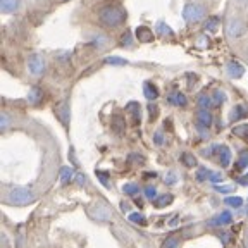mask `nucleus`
<instances>
[{
	"mask_svg": "<svg viewBox=\"0 0 248 248\" xmlns=\"http://www.w3.org/2000/svg\"><path fill=\"white\" fill-rule=\"evenodd\" d=\"M232 221V216L229 210H222L219 216H216L214 219H210L209 221V226L210 228H222V226L229 224V222Z\"/></svg>",
	"mask_w": 248,
	"mask_h": 248,
	"instance_id": "0eeeda50",
	"label": "nucleus"
},
{
	"mask_svg": "<svg viewBox=\"0 0 248 248\" xmlns=\"http://www.w3.org/2000/svg\"><path fill=\"white\" fill-rule=\"evenodd\" d=\"M162 248H179V240L176 236H170L167 238L166 241H164Z\"/></svg>",
	"mask_w": 248,
	"mask_h": 248,
	"instance_id": "c9c22d12",
	"label": "nucleus"
},
{
	"mask_svg": "<svg viewBox=\"0 0 248 248\" xmlns=\"http://www.w3.org/2000/svg\"><path fill=\"white\" fill-rule=\"evenodd\" d=\"M129 221L135 222V224H140V226L147 224V219H145V216H143V214H140V212H131V214H129Z\"/></svg>",
	"mask_w": 248,
	"mask_h": 248,
	"instance_id": "c85d7f7f",
	"label": "nucleus"
},
{
	"mask_svg": "<svg viewBox=\"0 0 248 248\" xmlns=\"http://www.w3.org/2000/svg\"><path fill=\"white\" fill-rule=\"evenodd\" d=\"M176 181H178V176H176V172H169V174L166 176V179H164V183H166L167 186L176 185Z\"/></svg>",
	"mask_w": 248,
	"mask_h": 248,
	"instance_id": "58836bf2",
	"label": "nucleus"
},
{
	"mask_svg": "<svg viewBox=\"0 0 248 248\" xmlns=\"http://www.w3.org/2000/svg\"><path fill=\"white\" fill-rule=\"evenodd\" d=\"M203 28H205L207 31H210V33L217 31V28H219V17H217V16H212V17H209V19L205 21V24H203Z\"/></svg>",
	"mask_w": 248,
	"mask_h": 248,
	"instance_id": "b1692460",
	"label": "nucleus"
},
{
	"mask_svg": "<svg viewBox=\"0 0 248 248\" xmlns=\"http://www.w3.org/2000/svg\"><path fill=\"white\" fill-rule=\"evenodd\" d=\"M232 133L248 141V124H238V126H234V128H232Z\"/></svg>",
	"mask_w": 248,
	"mask_h": 248,
	"instance_id": "5701e85b",
	"label": "nucleus"
},
{
	"mask_svg": "<svg viewBox=\"0 0 248 248\" xmlns=\"http://www.w3.org/2000/svg\"><path fill=\"white\" fill-rule=\"evenodd\" d=\"M145 197H147L148 200L155 202L157 198H159V193H157V188H154V186H148V188H145Z\"/></svg>",
	"mask_w": 248,
	"mask_h": 248,
	"instance_id": "72a5a7b5",
	"label": "nucleus"
},
{
	"mask_svg": "<svg viewBox=\"0 0 248 248\" xmlns=\"http://www.w3.org/2000/svg\"><path fill=\"white\" fill-rule=\"evenodd\" d=\"M26 64H28V71L33 76H42L45 73V61H43V57L40 54H31L28 57Z\"/></svg>",
	"mask_w": 248,
	"mask_h": 248,
	"instance_id": "20e7f679",
	"label": "nucleus"
},
{
	"mask_svg": "<svg viewBox=\"0 0 248 248\" xmlns=\"http://www.w3.org/2000/svg\"><path fill=\"white\" fill-rule=\"evenodd\" d=\"M222 179V176L219 174V172H212L210 174V178H209V181H212V183H219Z\"/></svg>",
	"mask_w": 248,
	"mask_h": 248,
	"instance_id": "c03bdc74",
	"label": "nucleus"
},
{
	"mask_svg": "<svg viewBox=\"0 0 248 248\" xmlns=\"http://www.w3.org/2000/svg\"><path fill=\"white\" fill-rule=\"evenodd\" d=\"M148 112H150L152 119H155V117H157V114H159V108H157V105H148Z\"/></svg>",
	"mask_w": 248,
	"mask_h": 248,
	"instance_id": "79ce46f5",
	"label": "nucleus"
},
{
	"mask_svg": "<svg viewBox=\"0 0 248 248\" xmlns=\"http://www.w3.org/2000/svg\"><path fill=\"white\" fill-rule=\"evenodd\" d=\"M224 203H228V205L232 207V209H241V207H243V198H240V197H228L224 200Z\"/></svg>",
	"mask_w": 248,
	"mask_h": 248,
	"instance_id": "bb28decb",
	"label": "nucleus"
},
{
	"mask_svg": "<svg viewBox=\"0 0 248 248\" xmlns=\"http://www.w3.org/2000/svg\"><path fill=\"white\" fill-rule=\"evenodd\" d=\"M154 143H155V145H162V143H164V135H162L160 131H157V133L154 135Z\"/></svg>",
	"mask_w": 248,
	"mask_h": 248,
	"instance_id": "a19ab883",
	"label": "nucleus"
},
{
	"mask_svg": "<svg viewBox=\"0 0 248 248\" xmlns=\"http://www.w3.org/2000/svg\"><path fill=\"white\" fill-rule=\"evenodd\" d=\"M126 112L131 114L133 123L135 124L140 123V104H136V102H129V104L126 105Z\"/></svg>",
	"mask_w": 248,
	"mask_h": 248,
	"instance_id": "aec40b11",
	"label": "nucleus"
},
{
	"mask_svg": "<svg viewBox=\"0 0 248 248\" xmlns=\"http://www.w3.org/2000/svg\"><path fill=\"white\" fill-rule=\"evenodd\" d=\"M59 176H61L62 185H67V183H71L73 179H76V174H74L73 167H62L61 172H59Z\"/></svg>",
	"mask_w": 248,
	"mask_h": 248,
	"instance_id": "f3484780",
	"label": "nucleus"
},
{
	"mask_svg": "<svg viewBox=\"0 0 248 248\" xmlns=\"http://www.w3.org/2000/svg\"><path fill=\"white\" fill-rule=\"evenodd\" d=\"M86 176L85 174H76V183H78V186H85L86 185Z\"/></svg>",
	"mask_w": 248,
	"mask_h": 248,
	"instance_id": "37998d69",
	"label": "nucleus"
},
{
	"mask_svg": "<svg viewBox=\"0 0 248 248\" xmlns=\"http://www.w3.org/2000/svg\"><path fill=\"white\" fill-rule=\"evenodd\" d=\"M169 104L178 105V107H185V105L188 104V100H186L185 93L176 92V93H172V95H170V97H169Z\"/></svg>",
	"mask_w": 248,
	"mask_h": 248,
	"instance_id": "6ab92c4d",
	"label": "nucleus"
},
{
	"mask_svg": "<svg viewBox=\"0 0 248 248\" xmlns=\"http://www.w3.org/2000/svg\"><path fill=\"white\" fill-rule=\"evenodd\" d=\"M197 124L200 129H209L212 126V114L207 108H198L197 110Z\"/></svg>",
	"mask_w": 248,
	"mask_h": 248,
	"instance_id": "423d86ee",
	"label": "nucleus"
},
{
	"mask_svg": "<svg viewBox=\"0 0 248 248\" xmlns=\"http://www.w3.org/2000/svg\"><path fill=\"white\" fill-rule=\"evenodd\" d=\"M198 107H200V108H207V110H209L210 107H214L212 95H207V93H202L200 97H198Z\"/></svg>",
	"mask_w": 248,
	"mask_h": 248,
	"instance_id": "412c9836",
	"label": "nucleus"
},
{
	"mask_svg": "<svg viewBox=\"0 0 248 248\" xmlns=\"http://www.w3.org/2000/svg\"><path fill=\"white\" fill-rule=\"evenodd\" d=\"M238 5H243V7H248V0H236Z\"/></svg>",
	"mask_w": 248,
	"mask_h": 248,
	"instance_id": "09e8293b",
	"label": "nucleus"
},
{
	"mask_svg": "<svg viewBox=\"0 0 248 248\" xmlns=\"http://www.w3.org/2000/svg\"><path fill=\"white\" fill-rule=\"evenodd\" d=\"M226 71H228L229 76L234 78V79H238V78H241L245 74V67L241 66L240 62H236V61L228 62V66H226Z\"/></svg>",
	"mask_w": 248,
	"mask_h": 248,
	"instance_id": "1a4fd4ad",
	"label": "nucleus"
},
{
	"mask_svg": "<svg viewBox=\"0 0 248 248\" xmlns=\"http://www.w3.org/2000/svg\"><path fill=\"white\" fill-rule=\"evenodd\" d=\"M42 98H43V92L38 86H33V88L30 90V93H28V102H30L31 105H38L40 102H42Z\"/></svg>",
	"mask_w": 248,
	"mask_h": 248,
	"instance_id": "2eb2a0df",
	"label": "nucleus"
},
{
	"mask_svg": "<svg viewBox=\"0 0 248 248\" xmlns=\"http://www.w3.org/2000/svg\"><path fill=\"white\" fill-rule=\"evenodd\" d=\"M128 14L121 5H105L98 11V21L107 28H117L126 21Z\"/></svg>",
	"mask_w": 248,
	"mask_h": 248,
	"instance_id": "f257e3e1",
	"label": "nucleus"
},
{
	"mask_svg": "<svg viewBox=\"0 0 248 248\" xmlns=\"http://www.w3.org/2000/svg\"><path fill=\"white\" fill-rule=\"evenodd\" d=\"M123 191L126 195H129V197H135V195L140 191V188H138V185H135V183H126V185L123 186Z\"/></svg>",
	"mask_w": 248,
	"mask_h": 248,
	"instance_id": "c756f323",
	"label": "nucleus"
},
{
	"mask_svg": "<svg viewBox=\"0 0 248 248\" xmlns=\"http://www.w3.org/2000/svg\"><path fill=\"white\" fill-rule=\"evenodd\" d=\"M7 200L16 205H28L36 200V193L31 188H12L7 193Z\"/></svg>",
	"mask_w": 248,
	"mask_h": 248,
	"instance_id": "f03ea898",
	"label": "nucleus"
},
{
	"mask_svg": "<svg viewBox=\"0 0 248 248\" xmlns=\"http://www.w3.org/2000/svg\"><path fill=\"white\" fill-rule=\"evenodd\" d=\"M9 124H11V117H9L7 112H2L0 114V129L5 131L9 128Z\"/></svg>",
	"mask_w": 248,
	"mask_h": 248,
	"instance_id": "f704fd0d",
	"label": "nucleus"
},
{
	"mask_svg": "<svg viewBox=\"0 0 248 248\" xmlns=\"http://www.w3.org/2000/svg\"><path fill=\"white\" fill-rule=\"evenodd\" d=\"M21 0H0V11L4 14H14L16 11H19Z\"/></svg>",
	"mask_w": 248,
	"mask_h": 248,
	"instance_id": "6e6552de",
	"label": "nucleus"
},
{
	"mask_svg": "<svg viewBox=\"0 0 248 248\" xmlns=\"http://www.w3.org/2000/svg\"><path fill=\"white\" fill-rule=\"evenodd\" d=\"M216 191L228 195V193H231V191H232V186H216Z\"/></svg>",
	"mask_w": 248,
	"mask_h": 248,
	"instance_id": "ea45409f",
	"label": "nucleus"
},
{
	"mask_svg": "<svg viewBox=\"0 0 248 248\" xmlns=\"http://www.w3.org/2000/svg\"><path fill=\"white\" fill-rule=\"evenodd\" d=\"M136 38L140 40V43H150L154 40V31L147 26H138L136 28Z\"/></svg>",
	"mask_w": 248,
	"mask_h": 248,
	"instance_id": "9d476101",
	"label": "nucleus"
},
{
	"mask_svg": "<svg viewBox=\"0 0 248 248\" xmlns=\"http://www.w3.org/2000/svg\"><path fill=\"white\" fill-rule=\"evenodd\" d=\"M98 179L102 181V185H107V172H102V170H97Z\"/></svg>",
	"mask_w": 248,
	"mask_h": 248,
	"instance_id": "a18cd8bd",
	"label": "nucleus"
},
{
	"mask_svg": "<svg viewBox=\"0 0 248 248\" xmlns=\"http://www.w3.org/2000/svg\"><path fill=\"white\" fill-rule=\"evenodd\" d=\"M55 112H57V117H59V119L62 121V124H67V121H69L71 112H69V107H67L66 102H62V104L59 105L57 108H55Z\"/></svg>",
	"mask_w": 248,
	"mask_h": 248,
	"instance_id": "a211bd4d",
	"label": "nucleus"
},
{
	"mask_svg": "<svg viewBox=\"0 0 248 248\" xmlns=\"http://www.w3.org/2000/svg\"><path fill=\"white\" fill-rule=\"evenodd\" d=\"M172 200H174V197L166 193V195H160V197L157 198L154 203H155V207H157V209H164V207H167L169 203H172Z\"/></svg>",
	"mask_w": 248,
	"mask_h": 248,
	"instance_id": "4be33fe9",
	"label": "nucleus"
},
{
	"mask_svg": "<svg viewBox=\"0 0 248 248\" xmlns=\"http://www.w3.org/2000/svg\"><path fill=\"white\" fill-rule=\"evenodd\" d=\"M217 152H219V160H221V166L228 167L229 162H231V150H229L226 145H221V147L217 148Z\"/></svg>",
	"mask_w": 248,
	"mask_h": 248,
	"instance_id": "4468645a",
	"label": "nucleus"
},
{
	"mask_svg": "<svg viewBox=\"0 0 248 248\" xmlns=\"http://www.w3.org/2000/svg\"><path fill=\"white\" fill-rule=\"evenodd\" d=\"M245 30H247V26L241 19H231L226 24V35L229 38H240L245 35Z\"/></svg>",
	"mask_w": 248,
	"mask_h": 248,
	"instance_id": "39448f33",
	"label": "nucleus"
},
{
	"mask_svg": "<svg viewBox=\"0 0 248 248\" xmlns=\"http://www.w3.org/2000/svg\"><path fill=\"white\" fill-rule=\"evenodd\" d=\"M205 16H207V11L202 4H186L185 9H183V19L188 24L200 23Z\"/></svg>",
	"mask_w": 248,
	"mask_h": 248,
	"instance_id": "7ed1b4c3",
	"label": "nucleus"
},
{
	"mask_svg": "<svg viewBox=\"0 0 248 248\" xmlns=\"http://www.w3.org/2000/svg\"><path fill=\"white\" fill-rule=\"evenodd\" d=\"M129 160H138L140 164H143V157H141V155H136V154H131L129 155Z\"/></svg>",
	"mask_w": 248,
	"mask_h": 248,
	"instance_id": "49530a36",
	"label": "nucleus"
},
{
	"mask_svg": "<svg viewBox=\"0 0 248 248\" xmlns=\"http://www.w3.org/2000/svg\"><path fill=\"white\" fill-rule=\"evenodd\" d=\"M248 116V108L245 105H236V107H232L231 114H229V119L231 121H240L243 117Z\"/></svg>",
	"mask_w": 248,
	"mask_h": 248,
	"instance_id": "dca6fc26",
	"label": "nucleus"
},
{
	"mask_svg": "<svg viewBox=\"0 0 248 248\" xmlns=\"http://www.w3.org/2000/svg\"><path fill=\"white\" fill-rule=\"evenodd\" d=\"M212 100H214V107L216 105H221L226 102V93L222 92V90H216V92L212 93Z\"/></svg>",
	"mask_w": 248,
	"mask_h": 248,
	"instance_id": "cd10ccee",
	"label": "nucleus"
},
{
	"mask_svg": "<svg viewBox=\"0 0 248 248\" xmlns=\"http://www.w3.org/2000/svg\"><path fill=\"white\" fill-rule=\"evenodd\" d=\"M181 160L185 162L186 167H195V164H197V160H195V155L188 154V152H185V154L181 155Z\"/></svg>",
	"mask_w": 248,
	"mask_h": 248,
	"instance_id": "2f4dec72",
	"label": "nucleus"
},
{
	"mask_svg": "<svg viewBox=\"0 0 248 248\" xmlns=\"http://www.w3.org/2000/svg\"><path fill=\"white\" fill-rule=\"evenodd\" d=\"M155 30H157V33H159L160 36H170V35H172V30H170V28L167 26L164 21H159V23H157V26H155Z\"/></svg>",
	"mask_w": 248,
	"mask_h": 248,
	"instance_id": "393cba45",
	"label": "nucleus"
},
{
	"mask_svg": "<svg viewBox=\"0 0 248 248\" xmlns=\"http://www.w3.org/2000/svg\"><path fill=\"white\" fill-rule=\"evenodd\" d=\"M64 2H67V0H64Z\"/></svg>",
	"mask_w": 248,
	"mask_h": 248,
	"instance_id": "3c124183",
	"label": "nucleus"
},
{
	"mask_svg": "<svg viewBox=\"0 0 248 248\" xmlns=\"http://www.w3.org/2000/svg\"><path fill=\"white\" fill-rule=\"evenodd\" d=\"M143 95L148 98V100H155V98L159 97V90H157V86H155L152 81H145L143 83Z\"/></svg>",
	"mask_w": 248,
	"mask_h": 248,
	"instance_id": "ddd939ff",
	"label": "nucleus"
},
{
	"mask_svg": "<svg viewBox=\"0 0 248 248\" xmlns=\"http://www.w3.org/2000/svg\"><path fill=\"white\" fill-rule=\"evenodd\" d=\"M90 214H92L93 219H100V221H107V219H108L107 209H105L104 205H100V203L93 205L92 209H90Z\"/></svg>",
	"mask_w": 248,
	"mask_h": 248,
	"instance_id": "9b49d317",
	"label": "nucleus"
},
{
	"mask_svg": "<svg viewBox=\"0 0 248 248\" xmlns=\"http://www.w3.org/2000/svg\"><path fill=\"white\" fill-rule=\"evenodd\" d=\"M105 64H112V66H126L128 64V61L126 59H121V57H107L105 59Z\"/></svg>",
	"mask_w": 248,
	"mask_h": 248,
	"instance_id": "473e14b6",
	"label": "nucleus"
},
{
	"mask_svg": "<svg viewBox=\"0 0 248 248\" xmlns=\"http://www.w3.org/2000/svg\"><path fill=\"white\" fill-rule=\"evenodd\" d=\"M92 43H93L95 46H97V48H104V46L108 43V40H107V36H105V35L98 33V35H95V36L92 38Z\"/></svg>",
	"mask_w": 248,
	"mask_h": 248,
	"instance_id": "a878e982",
	"label": "nucleus"
},
{
	"mask_svg": "<svg viewBox=\"0 0 248 248\" xmlns=\"http://www.w3.org/2000/svg\"><path fill=\"white\" fill-rule=\"evenodd\" d=\"M110 126H112V131L114 133H117V135H123L124 129H126V121H124L123 116H112Z\"/></svg>",
	"mask_w": 248,
	"mask_h": 248,
	"instance_id": "f8f14e48",
	"label": "nucleus"
},
{
	"mask_svg": "<svg viewBox=\"0 0 248 248\" xmlns=\"http://www.w3.org/2000/svg\"><path fill=\"white\" fill-rule=\"evenodd\" d=\"M121 45H123V46H131V33H129V31L123 33V36H121Z\"/></svg>",
	"mask_w": 248,
	"mask_h": 248,
	"instance_id": "4c0bfd02",
	"label": "nucleus"
},
{
	"mask_svg": "<svg viewBox=\"0 0 248 248\" xmlns=\"http://www.w3.org/2000/svg\"><path fill=\"white\" fill-rule=\"evenodd\" d=\"M247 248H248V236H247Z\"/></svg>",
	"mask_w": 248,
	"mask_h": 248,
	"instance_id": "8fccbe9b",
	"label": "nucleus"
},
{
	"mask_svg": "<svg viewBox=\"0 0 248 248\" xmlns=\"http://www.w3.org/2000/svg\"><path fill=\"white\" fill-rule=\"evenodd\" d=\"M210 174H212V172H210L207 167H200V169H198V179H200V181H205V179H209Z\"/></svg>",
	"mask_w": 248,
	"mask_h": 248,
	"instance_id": "e433bc0d",
	"label": "nucleus"
},
{
	"mask_svg": "<svg viewBox=\"0 0 248 248\" xmlns=\"http://www.w3.org/2000/svg\"><path fill=\"white\" fill-rule=\"evenodd\" d=\"M219 238H221V241L224 245L229 243V234H228V232H221V234H219Z\"/></svg>",
	"mask_w": 248,
	"mask_h": 248,
	"instance_id": "de8ad7c7",
	"label": "nucleus"
},
{
	"mask_svg": "<svg viewBox=\"0 0 248 248\" xmlns=\"http://www.w3.org/2000/svg\"><path fill=\"white\" fill-rule=\"evenodd\" d=\"M248 167V152H241L240 154V159H238V164H236V169L238 170H243Z\"/></svg>",
	"mask_w": 248,
	"mask_h": 248,
	"instance_id": "7c9ffc66",
	"label": "nucleus"
}]
</instances>
